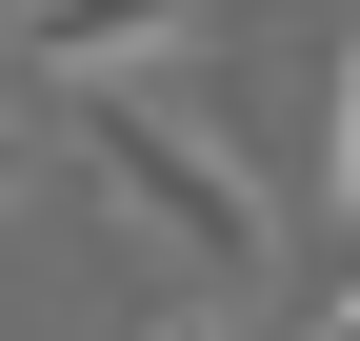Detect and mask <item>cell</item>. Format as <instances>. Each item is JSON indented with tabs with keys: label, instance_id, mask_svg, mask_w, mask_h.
<instances>
[{
	"label": "cell",
	"instance_id": "1",
	"mask_svg": "<svg viewBox=\"0 0 360 341\" xmlns=\"http://www.w3.org/2000/svg\"><path fill=\"white\" fill-rule=\"evenodd\" d=\"M80 161H101V201L141 241H180V261H220V281H260L281 261V201H260V161L220 141L180 80H120V101H80Z\"/></svg>",
	"mask_w": 360,
	"mask_h": 341
},
{
	"label": "cell",
	"instance_id": "2",
	"mask_svg": "<svg viewBox=\"0 0 360 341\" xmlns=\"http://www.w3.org/2000/svg\"><path fill=\"white\" fill-rule=\"evenodd\" d=\"M220 0H0V40H20L60 101H120V80H180V40H200Z\"/></svg>",
	"mask_w": 360,
	"mask_h": 341
},
{
	"label": "cell",
	"instance_id": "3",
	"mask_svg": "<svg viewBox=\"0 0 360 341\" xmlns=\"http://www.w3.org/2000/svg\"><path fill=\"white\" fill-rule=\"evenodd\" d=\"M321 181H340V221H360V20H340V141H321Z\"/></svg>",
	"mask_w": 360,
	"mask_h": 341
},
{
	"label": "cell",
	"instance_id": "4",
	"mask_svg": "<svg viewBox=\"0 0 360 341\" xmlns=\"http://www.w3.org/2000/svg\"><path fill=\"white\" fill-rule=\"evenodd\" d=\"M141 341H260V321H220V302H180V321H141Z\"/></svg>",
	"mask_w": 360,
	"mask_h": 341
},
{
	"label": "cell",
	"instance_id": "5",
	"mask_svg": "<svg viewBox=\"0 0 360 341\" xmlns=\"http://www.w3.org/2000/svg\"><path fill=\"white\" fill-rule=\"evenodd\" d=\"M321 341H360V281H340V302H321Z\"/></svg>",
	"mask_w": 360,
	"mask_h": 341
},
{
	"label": "cell",
	"instance_id": "6",
	"mask_svg": "<svg viewBox=\"0 0 360 341\" xmlns=\"http://www.w3.org/2000/svg\"><path fill=\"white\" fill-rule=\"evenodd\" d=\"M0 201H20V120H0Z\"/></svg>",
	"mask_w": 360,
	"mask_h": 341
}]
</instances>
